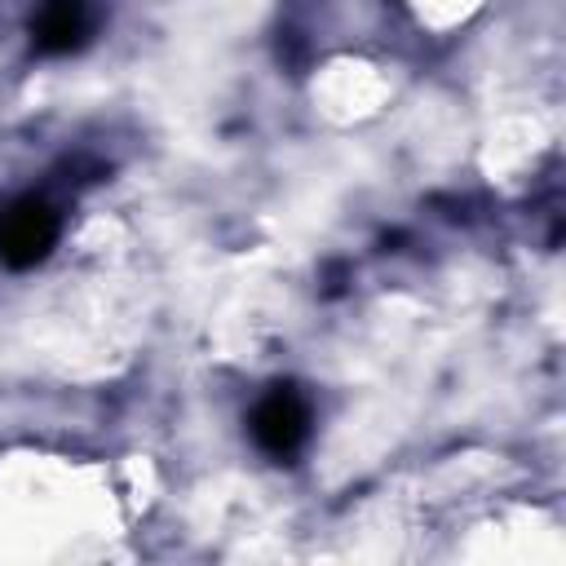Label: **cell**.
Returning <instances> with one entry per match:
<instances>
[{"label":"cell","mask_w":566,"mask_h":566,"mask_svg":"<svg viewBox=\"0 0 566 566\" xmlns=\"http://www.w3.org/2000/svg\"><path fill=\"white\" fill-rule=\"evenodd\" d=\"M248 433L270 460L283 464L310 442V402L296 385H270L248 416Z\"/></svg>","instance_id":"7a4b0ae2"},{"label":"cell","mask_w":566,"mask_h":566,"mask_svg":"<svg viewBox=\"0 0 566 566\" xmlns=\"http://www.w3.org/2000/svg\"><path fill=\"white\" fill-rule=\"evenodd\" d=\"M62 234V217L49 199L22 195L13 203H0V261L9 270L40 265Z\"/></svg>","instance_id":"6da1fadb"},{"label":"cell","mask_w":566,"mask_h":566,"mask_svg":"<svg viewBox=\"0 0 566 566\" xmlns=\"http://www.w3.org/2000/svg\"><path fill=\"white\" fill-rule=\"evenodd\" d=\"M93 31V9L88 0H40L31 18V44L35 53H75Z\"/></svg>","instance_id":"3957f363"}]
</instances>
